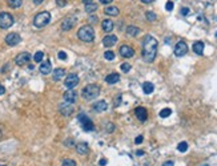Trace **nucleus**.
Returning a JSON list of instances; mask_svg holds the SVG:
<instances>
[{
    "label": "nucleus",
    "instance_id": "1",
    "mask_svg": "<svg viewBox=\"0 0 217 166\" xmlns=\"http://www.w3.org/2000/svg\"><path fill=\"white\" fill-rule=\"evenodd\" d=\"M157 53V40L153 36L147 35L143 40V59L147 63H152Z\"/></svg>",
    "mask_w": 217,
    "mask_h": 166
},
{
    "label": "nucleus",
    "instance_id": "2",
    "mask_svg": "<svg viewBox=\"0 0 217 166\" xmlns=\"http://www.w3.org/2000/svg\"><path fill=\"white\" fill-rule=\"evenodd\" d=\"M99 95H100V87L97 84H89L81 91L83 98L87 101H92V100L97 98Z\"/></svg>",
    "mask_w": 217,
    "mask_h": 166
},
{
    "label": "nucleus",
    "instance_id": "3",
    "mask_svg": "<svg viewBox=\"0 0 217 166\" xmlns=\"http://www.w3.org/2000/svg\"><path fill=\"white\" fill-rule=\"evenodd\" d=\"M77 37L84 43H92L95 40V31L91 25H83L77 31Z\"/></svg>",
    "mask_w": 217,
    "mask_h": 166
},
{
    "label": "nucleus",
    "instance_id": "4",
    "mask_svg": "<svg viewBox=\"0 0 217 166\" xmlns=\"http://www.w3.org/2000/svg\"><path fill=\"white\" fill-rule=\"evenodd\" d=\"M49 21H51V14H49V12H47V11L40 12V14H37L34 17V25L36 28L45 27V25L49 24Z\"/></svg>",
    "mask_w": 217,
    "mask_h": 166
},
{
    "label": "nucleus",
    "instance_id": "5",
    "mask_svg": "<svg viewBox=\"0 0 217 166\" xmlns=\"http://www.w3.org/2000/svg\"><path fill=\"white\" fill-rule=\"evenodd\" d=\"M15 20H14V16L8 12H2L0 14V28L2 29H8L10 27L14 25Z\"/></svg>",
    "mask_w": 217,
    "mask_h": 166
},
{
    "label": "nucleus",
    "instance_id": "6",
    "mask_svg": "<svg viewBox=\"0 0 217 166\" xmlns=\"http://www.w3.org/2000/svg\"><path fill=\"white\" fill-rule=\"evenodd\" d=\"M77 120L81 122V128L85 132H92L95 129V125H93V122H92V120L89 118V117H87L85 114H79Z\"/></svg>",
    "mask_w": 217,
    "mask_h": 166
},
{
    "label": "nucleus",
    "instance_id": "7",
    "mask_svg": "<svg viewBox=\"0 0 217 166\" xmlns=\"http://www.w3.org/2000/svg\"><path fill=\"white\" fill-rule=\"evenodd\" d=\"M64 85H65L67 89H73L75 87L79 85V76L75 75V73H71L68 75L65 80H64Z\"/></svg>",
    "mask_w": 217,
    "mask_h": 166
},
{
    "label": "nucleus",
    "instance_id": "8",
    "mask_svg": "<svg viewBox=\"0 0 217 166\" xmlns=\"http://www.w3.org/2000/svg\"><path fill=\"white\" fill-rule=\"evenodd\" d=\"M6 43H7V45H10V47H15V45H18L19 43H22V37H20L19 33L12 32V33H8L6 36Z\"/></svg>",
    "mask_w": 217,
    "mask_h": 166
},
{
    "label": "nucleus",
    "instance_id": "9",
    "mask_svg": "<svg viewBox=\"0 0 217 166\" xmlns=\"http://www.w3.org/2000/svg\"><path fill=\"white\" fill-rule=\"evenodd\" d=\"M188 53V45L187 43L184 41H179L176 44L175 47V55L177 56V57H183V56H185Z\"/></svg>",
    "mask_w": 217,
    "mask_h": 166
},
{
    "label": "nucleus",
    "instance_id": "10",
    "mask_svg": "<svg viewBox=\"0 0 217 166\" xmlns=\"http://www.w3.org/2000/svg\"><path fill=\"white\" fill-rule=\"evenodd\" d=\"M30 60H31V55L28 53V52H22V53H19L15 57V63L18 64V65H24V64L30 63Z\"/></svg>",
    "mask_w": 217,
    "mask_h": 166
},
{
    "label": "nucleus",
    "instance_id": "11",
    "mask_svg": "<svg viewBox=\"0 0 217 166\" xmlns=\"http://www.w3.org/2000/svg\"><path fill=\"white\" fill-rule=\"evenodd\" d=\"M75 24H76V19L68 16V17L64 19L63 23H61V31H71Z\"/></svg>",
    "mask_w": 217,
    "mask_h": 166
},
{
    "label": "nucleus",
    "instance_id": "12",
    "mask_svg": "<svg viewBox=\"0 0 217 166\" xmlns=\"http://www.w3.org/2000/svg\"><path fill=\"white\" fill-rule=\"evenodd\" d=\"M73 106H72V104L71 102H65V104H61L59 106V110H60V113H61L63 116H65V117H68V116H71L72 113H73Z\"/></svg>",
    "mask_w": 217,
    "mask_h": 166
},
{
    "label": "nucleus",
    "instance_id": "13",
    "mask_svg": "<svg viewBox=\"0 0 217 166\" xmlns=\"http://www.w3.org/2000/svg\"><path fill=\"white\" fill-rule=\"evenodd\" d=\"M120 55H121L123 57L129 59L135 55V51H133V48L129 47V45H121L120 47Z\"/></svg>",
    "mask_w": 217,
    "mask_h": 166
},
{
    "label": "nucleus",
    "instance_id": "14",
    "mask_svg": "<svg viewBox=\"0 0 217 166\" xmlns=\"http://www.w3.org/2000/svg\"><path fill=\"white\" fill-rule=\"evenodd\" d=\"M76 98H77V95H76V92L73 91V89H68V91L64 93V101L65 102H71L73 104Z\"/></svg>",
    "mask_w": 217,
    "mask_h": 166
},
{
    "label": "nucleus",
    "instance_id": "15",
    "mask_svg": "<svg viewBox=\"0 0 217 166\" xmlns=\"http://www.w3.org/2000/svg\"><path fill=\"white\" fill-rule=\"evenodd\" d=\"M135 114H136V117L140 120V121H147V118H148V112H147V109L145 108H141V106H139V108H136L135 109Z\"/></svg>",
    "mask_w": 217,
    "mask_h": 166
},
{
    "label": "nucleus",
    "instance_id": "16",
    "mask_svg": "<svg viewBox=\"0 0 217 166\" xmlns=\"http://www.w3.org/2000/svg\"><path fill=\"white\" fill-rule=\"evenodd\" d=\"M116 43H117V37H116L115 35H108V36H105V37L103 39V45L107 47V48L113 47Z\"/></svg>",
    "mask_w": 217,
    "mask_h": 166
},
{
    "label": "nucleus",
    "instance_id": "17",
    "mask_svg": "<svg viewBox=\"0 0 217 166\" xmlns=\"http://www.w3.org/2000/svg\"><path fill=\"white\" fill-rule=\"evenodd\" d=\"M39 71H40V73H41V75H49V73H51V71H52V64H51L49 60L44 61V63L41 64V65H40Z\"/></svg>",
    "mask_w": 217,
    "mask_h": 166
},
{
    "label": "nucleus",
    "instance_id": "18",
    "mask_svg": "<svg viewBox=\"0 0 217 166\" xmlns=\"http://www.w3.org/2000/svg\"><path fill=\"white\" fill-rule=\"evenodd\" d=\"M76 150H77L79 154H81V156H85L89 153V148H88V145L85 142H80L76 145Z\"/></svg>",
    "mask_w": 217,
    "mask_h": 166
},
{
    "label": "nucleus",
    "instance_id": "19",
    "mask_svg": "<svg viewBox=\"0 0 217 166\" xmlns=\"http://www.w3.org/2000/svg\"><path fill=\"white\" fill-rule=\"evenodd\" d=\"M107 108H108V105L105 101H97L95 105H93V110L95 112H97V113H101V112H105L107 110Z\"/></svg>",
    "mask_w": 217,
    "mask_h": 166
},
{
    "label": "nucleus",
    "instance_id": "20",
    "mask_svg": "<svg viewBox=\"0 0 217 166\" xmlns=\"http://www.w3.org/2000/svg\"><path fill=\"white\" fill-rule=\"evenodd\" d=\"M64 75H65V71L63 69V68H56V69L53 71V75H52V79L55 80V81H60Z\"/></svg>",
    "mask_w": 217,
    "mask_h": 166
},
{
    "label": "nucleus",
    "instance_id": "21",
    "mask_svg": "<svg viewBox=\"0 0 217 166\" xmlns=\"http://www.w3.org/2000/svg\"><path fill=\"white\" fill-rule=\"evenodd\" d=\"M103 31L104 32H112L113 31V27H115V24H113V21L112 20H109V19H107V20H103Z\"/></svg>",
    "mask_w": 217,
    "mask_h": 166
},
{
    "label": "nucleus",
    "instance_id": "22",
    "mask_svg": "<svg viewBox=\"0 0 217 166\" xmlns=\"http://www.w3.org/2000/svg\"><path fill=\"white\" fill-rule=\"evenodd\" d=\"M105 81L108 84H116V83H119L120 81V76L117 73H111V75H108L107 77H105Z\"/></svg>",
    "mask_w": 217,
    "mask_h": 166
},
{
    "label": "nucleus",
    "instance_id": "23",
    "mask_svg": "<svg viewBox=\"0 0 217 166\" xmlns=\"http://www.w3.org/2000/svg\"><path fill=\"white\" fill-rule=\"evenodd\" d=\"M140 28L139 27H135V25H129L127 28V33L129 35V36H132V37H136V36H139V33H140Z\"/></svg>",
    "mask_w": 217,
    "mask_h": 166
},
{
    "label": "nucleus",
    "instance_id": "24",
    "mask_svg": "<svg viewBox=\"0 0 217 166\" xmlns=\"http://www.w3.org/2000/svg\"><path fill=\"white\" fill-rule=\"evenodd\" d=\"M193 51H195V53L201 56L204 53V43L203 41H196L193 44Z\"/></svg>",
    "mask_w": 217,
    "mask_h": 166
},
{
    "label": "nucleus",
    "instance_id": "25",
    "mask_svg": "<svg viewBox=\"0 0 217 166\" xmlns=\"http://www.w3.org/2000/svg\"><path fill=\"white\" fill-rule=\"evenodd\" d=\"M104 14L108 16H117L120 14V11L117 7H107L105 10H104Z\"/></svg>",
    "mask_w": 217,
    "mask_h": 166
},
{
    "label": "nucleus",
    "instance_id": "26",
    "mask_svg": "<svg viewBox=\"0 0 217 166\" xmlns=\"http://www.w3.org/2000/svg\"><path fill=\"white\" fill-rule=\"evenodd\" d=\"M143 91H144V93H145V95H151L152 92L155 91V87H153V84L152 83H144L143 84Z\"/></svg>",
    "mask_w": 217,
    "mask_h": 166
},
{
    "label": "nucleus",
    "instance_id": "27",
    "mask_svg": "<svg viewBox=\"0 0 217 166\" xmlns=\"http://www.w3.org/2000/svg\"><path fill=\"white\" fill-rule=\"evenodd\" d=\"M85 11L88 12V14H93L95 11H97V4H96V3L85 4Z\"/></svg>",
    "mask_w": 217,
    "mask_h": 166
},
{
    "label": "nucleus",
    "instance_id": "28",
    "mask_svg": "<svg viewBox=\"0 0 217 166\" xmlns=\"http://www.w3.org/2000/svg\"><path fill=\"white\" fill-rule=\"evenodd\" d=\"M23 4V0H8V6L11 8H19Z\"/></svg>",
    "mask_w": 217,
    "mask_h": 166
},
{
    "label": "nucleus",
    "instance_id": "29",
    "mask_svg": "<svg viewBox=\"0 0 217 166\" xmlns=\"http://www.w3.org/2000/svg\"><path fill=\"white\" fill-rule=\"evenodd\" d=\"M172 114V110L169 108H164L161 112H160V117H161V118H167V117H169Z\"/></svg>",
    "mask_w": 217,
    "mask_h": 166
},
{
    "label": "nucleus",
    "instance_id": "30",
    "mask_svg": "<svg viewBox=\"0 0 217 166\" xmlns=\"http://www.w3.org/2000/svg\"><path fill=\"white\" fill-rule=\"evenodd\" d=\"M145 17L148 21H156V19H157V16H156V14H153L152 11H148L145 14Z\"/></svg>",
    "mask_w": 217,
    "mask_h": 166
},
{
    "label": "nucleus",
    "instance_id": "31",
    "mask_svg": "<svg viewBox=\"0 0 217 166\" xmlns=\"http://www.w3.org/2000/svg\"><path fill=\"white\" fill-rule=\"evenodd\" d=\"M44 59V53L43 52H36L35 56H34V60H35V63H41V60Z\"/></svg>",
    "mask_w": 217,
    "mask_h": 166
},
{
    "label": "nucleus",
    "instance_id": "32",
    "mask_svg": "<svg viewBox=\"0 0 217 166\" xmlns=\"http://www.w3.org/2000/svg\"><path fill=\"white\" fill-rule=\"evenodd\" d=\"M104 57H105V60H108V61H111V60L115 59V52H112V51L104 52Z\"/></svg>",
    "mask_w": 217,
    "mask_h": 166
},
{
    "label": "nucleus",
    "instance_id": "33",
    "mask_svg": "<svg viewBox=\"0 0 217 166\" xmlns=\"http://www.w3.org/2000/svg\"><path fill=\"white\" fill-rule=\"evenodd\" d=\"M177 150L181 152V153L187 152V150H188V144H187V142H180V144L177 145Z\"/></svg>",
    "mask_w": 217,
    "mask_h": 166
},
{
    "label": "nucleus",
    "instance_id": "34",
    "mask_svg": "<svg viewBox=\"0 0 217 166\" xmlns=\"http://www.w3.org/2000/svg\"><path fill=\"white\" fill-rule=\"evenodd\" d=\"M61 166H76V162H75L73 160L65 158V160H63V162H61Z\"/></svg>",
    "mask_w": 217,
    "mask_h": 166
},
{
    "label": "nucleus",
    "instance_id": "35",
    "mask_svg": "<svg viewBox=\"0 0 217 166\" xmlns=\"http://www.w3.org/2000/svg\"><path fill=\"white\" fill-rule=\"evenodd\" d=\"M120 68H121V71H123V72H125V73H127V72H129V71H131V64L124 63V64H121V67H120Z\"/></svg>",
    "mask_w": 217,
    "mask_h": 166
},
{
    "label": "nucleus",
    "instance_id": "36",
    "mask_svg": "<svg viewBox=\"0 0 217 166\" xmlns=\"http://www.w3.org/2000/svg\"><path fill=\"white\" fill-rule=\"evenodd\" d=\"M173 2H172V0H169V2H167V4H165V10L167 11H172L173 10Z\"/></svg>",
    "mask_w": 217,
    "mask_h": 166
},
{
    "label": "nucleus",
    "instance_id": "37",
    "mask_svg": "<svg viewBox=\"0 0 217 166\" xmlns=\"http://www.w3.org/2000/svg\"><path fill=\"white\" fill-rule=\"evenodd\" d=\"M57 57L60 60H67V53H65V52H63V51H60L57 53Z\"/></svg>",
    "mask_w": 217,
    "mask_h": 166
},
{
    "label": "nucleus",
    "instance_id": "38",
    "mask_svg": "<svg viewBox=\"0 0 217 166\" xmlns=\"http://www.w3.org/2000/svg\"><path fill=\"white\" fill-rule=\"evenodd\" d=\"M56 4H57L59 7H65L67 2H65V0H56Z\"/></svg>",
    "mask_w": 217,
    "mask_h": 166
},
{
    "label": "nucleus",
    "instance_id": "39",
    "mask_svg": "<svg viewBox=\"0 0 217 166\" xmlns=\"http://www.w3.org/2000/svg\"><path fill=\"white\" fill-rule=\"evenodd\" d=\"M189 11H191V10H189V8H187V7H184V8H181V14H183L184 16H187L188 14H189Z\"/></svg>",
    "mask_w": 217,
    "mask_h": 166
},
{
    "label": "nucleus",
    "instance_id": "40",
    "mask_svg": "<svg viewBox=\"0 0 217 166\" xmlns=\"http://www.w3.org/2000/svg\"><path fill=\"white\" fill-rule=\"evenodd\" d=\"M141 142H143V136H139V137H136V140H135V144L140 145Z\"/></svg>",
    "mask_w": 217,
    "mask_h": 166
},
{
    "label": "nucleus",
    "instance_id": "41",
    "mask_svg": "<svg viewBox=\"0 0 217 166\" xmlns=\"http://www.w3.org/2000/svg\"><path fill=\"white\" fill-rule=\"evenodd\" d=\"M65 145H67V146H72V145H75L73 140H67L65 141Z\"/></svg>",
    "mask_w": 217,
    "mask_h": 166
},
{
    "label": "nucleus",
    "instance_id": "42",
    "mask_svg": "<svg viewBox=\"0 0 217 166\" xmlns=\"http://www.w3.org/2000/svg\"><path fill=\"white\" fill-rule=\"evenodd\" d=\"M113 130H115V125L108 124V132H113Z\"/></svg>",
    "mask_w": 217,
    "mask_h": 166
},
{
    "label": "nucleus",
    "instance_id": "43",
    "mask_svg": "<svg viewBox=\"0 0 217 166\" xmlns=\"http://www.w3.org/2000/svg\"><path fill=\"white\" fill-rule=\"evenodd\" d=\"M4 93H6V88H4L3 85L0 84V96H2V95H4Z\"/></svg>",
    "mask_w": 217,
    "mask_h": 166
},
{
    "label": "nucleus",
    "instance_id": "44",
    "mask_svg": "<svg viewBox=\"0 0 217 166\" xmlns=\"http://www.w3.org/2000/svg\"><path fill=\"white\" fill-rule=\"evenodd\" d=\"M89 21H91V23H96V21H97V17H96V16H91V17H89Z\"/></svg>",
    "mask_w": 217,
    "mask_h": 166
},
{
    "label": "nucleus",
    "instance_id": "45",
    "mask_svg": "<svg viewBox=\"0 0 217 166\" xmlns=\"http://www.w3.org/2000/svg\"><path fill=\"white\" fill-rule=\"evenodd\" d=\"M163 166H173V162H172V161H168V162H164Z\"/></svg>",
    "mask_w": 217,
    "mask_h": 166
},
{
    "label": "nucleus",
    "instance_id": "46",
    "mask_svg": "<svg viewBox=\"0 0 217 166\" xmlns=\"http://www.w3.org/2000/svg\"><path fill=\"white\" fill-rule=\"evenodd\" d=\"M111 2H113V0H100V3H101V4H109Z\"/></svg>",
    "mask_w": 217,
    "mask_h": 166
},
{
    "label": "nucleus",
    "instance_id": "47",
    "mask_svg": "<svg viewBox=\"0 0 217 166\" xmlns=\"http://www.w3.org/2000/svg\"><path fill=\"white\" fill-rule=\"evenodd\" d=\"M44 2V0H34V4L35 6H39V4H41Z\"/></svg>",
    "mask_w": 217,
    "mask_h": 166
},
{
    "label": "nucleus",
    "instance_id": "48",
    "mask_svg": "<svg viewBox=\"0 0 217 166\" xmlns=\"http://www.w3.org/2000/svg\"><path fill=\"white\" fill-rule=\"evenodd\" d=\"M84 4H89V3H93V0H83Z\"/></svg>",
    "mask_w": 217,
    "mask_h": 166
},
{
    "label": "nucleus",
    "instance_id": "49",
    "mask_svg": "<svg viewBox=\"0 0 217 166\" xmlns=\"http://www.w3.org/2000/svg\"><path fill=\"white\" fill-rule=\"evenodd\" d=\"M141 2L144 3V4H149V3H152L153 0H141Z\"/></svg>",
    "mask_w": 217,
    "mask_h": 166
},
{
    "label": "nucleus",
    "instance_id": "50",
    "mask_svg": "<svg viewBox=\"0 0 217 166\" xmlns=\"http://www.w3.org/2000/svg\"><path fill=\"white\" fill-rule=\"evenodd\" d=\"M100 165H101V166L103 165H107V161L105 160H101V161H100Z\"/></svg>",
    "mask_w": 217,
    "mask_h": 166
},
{
    "label": "nucleus",
    "instance_id": "51",
    "mask_svg": "<svg viewBox=\"0 0 217 166\" xmlns=\"http://www.w3.org/2000/svg\"><path fill=\"white\" fill-rule=\"evenodd\" d=\"M143 154H144V152H141V150L137 152V156H143Z\"/></svg>",
    "mask_w": 217,
    "mask_h": 166
},
{
    "label": "nucleus",
    "instance_id": "52",
    "mask_svg": "<svg viewBox=\"0 0 217 166\" xmlns=\"http://www.w3.org/2000/svg\"><path fill=\"white\" fill-rule=\"evenodd\" d=\"M0 138H2V132H0Z\"/></svg>",
    "mask_w": 217,
    "mask_h": 166
},
{
    "label": "nucleus",
    "instance_id": "53",
    "mask_svg": "<svg viewBox=\"0 0 217 166\" xmlns=\"http://www.w3.org/2000/svg\"><path fill=\"white\" fill-rule=\"evenodd\" d=\"M2 166H4V165H2Z\"/></svg>",
    "mask_w": 217,
    "mask_h": 166
}]
</instances>
